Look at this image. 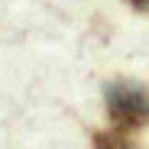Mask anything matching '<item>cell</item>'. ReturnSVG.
I'll return each mask as SVG.
<instances>
[{
  "label": "cell",
  "mask_w": 149,
  "mask_h": 149,
  "mask_svg": "<svg viewBox=\"0 0 149 149\" xmlns=\"http://www.w3.org/2000/svg\"><path fill=\"white\" fill-rule=\"evenodd\" d=\"M104 101H107V113L117 130L130 133V130L149 127V84H139L130 78L107 81Z\"/></svg>",
  "instance_id": "obj_1"
},
{
  "label": "cell",
  "mask_w": 149,
  "mask_h": 149,
  "mask_svg": "<svg viewBox=\"0 0 149 149\" xmlns=\"http://www.w3.org/2000/svg\"><path fill=\"white\" fill-rule=\"evenodd\" d=\"M94 149H136V143L130 139L127 130H101L94 136Z\"/></svg>",
  "instance_id": "obj_2"
},
{
  "label": "cell",
  "mask_w": 149,
  "mask_h": 149,
  "mask_svg": "<svg viewBox=\"0 0 149 149\" xmlns=\"http://www.w3.org/2000/svg\"><path fill=\"white\" fill-rule=\"evenodd\" d=\"M127 3L133 10H139V13H149V0H127Z\"/></svg>",
  "instance_id": "obj_3"
}]
</instances>
